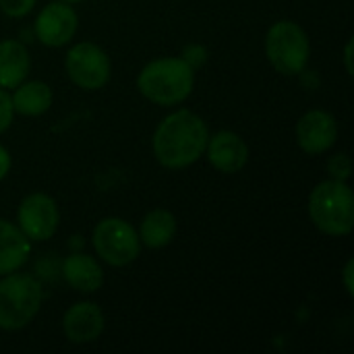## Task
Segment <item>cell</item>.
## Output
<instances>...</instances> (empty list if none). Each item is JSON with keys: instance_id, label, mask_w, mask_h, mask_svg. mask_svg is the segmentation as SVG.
Here are the masks:
<instances>
[{"instance_id": "cell-1", "label": "cell", "mask_w": 354, "mask_h": 354, "mask_svg": "<svg viewBox=\"0 0 354 354\" xmlns=\"http://www.w3.org/2000/svg\"><path fill=\"white\" fill-rule=\"evenodd\" d=\"M209 139L205 120L191 110H176L168 114L151 137L156 160L168 170H183L195 164L203 153Z\"/></svg>"}, {"instance_id": "cell-2", "label": "cell", "mask_w": 354, "mask_h": 354, "mask_svg": "<svg viewBox=\"0 0 354 354\" xmlns=\"http://www.w3.org/2000/svg\"><path fill=\"white\" fill-rule=\"evenodd\" d=\"M195 87V68L176 56H164L147 62L139 77V93L158 104V106H176L183 104Z\"/></svg>"}, {"instance_id": "cell-3", "label": "cell", "mask_w": 354, "mask_h": 354, "mask_svg": "<svg viewBox=\"0 0 354 354\" xmlns=\"http://www.w3.org/2000/svg\"><path fill=\"white\" fill-rule=\"evenodd\" d=\"M309 218L328 236H346L354 228V195L344 180H324L309 195Z\"/></svg>"}, {"instance_id": "cell-4", "label": "cell", "mask_w": 354, "mask_h": 354, "mask_svg": "<svg viewBox=\"0 0 354 354\" xmlns=\"http://www.w3.org/2000/svg\"><path fill=\"white\" fill-rule=\"evenodd\" d=\"M44 292L27 274H6L0 280V330L17 332L29 326L41 309Z\"/></svg>"}, {"instance_id": "cell-5", "label": "cell", "mask_w": 354, "mask_h": 354, "mask_svg": "<svg viewBox=\"0 0 354 354\" xmlns=\"http://www.w3.org/2000/svg\"><path fill=\"white\" fill-rule=\"evenodd\" d=\"M266 56L278 73L303 75L311 56L307 31L295 21H276L266 33Z\"/></svg>"}, {"instance_id": "cell-6", "label": "cell", "mask_w": 354, "mask_h": 354, "mask_svg": "<svg viewBox=\"0 0 354 354\" xmlns=\"http://www.w3.org/2000/svg\"><path fill=\"white\" fill-rule=\"evenodd\" d=\"M91 243L100 259L112 268H124L133 263L141 253L137 230L122 218L100 220L93 228Z\"/></svg>"}, {"instance_id": "cell-7", "label": "cell", "mask_w": 354, "mask_h": 354, "mask_svg": "<svg viewBox=\"0 0 354 354\" xmlns=\"http://www.w3.org/2000/svg\"><path fill=\"white\" fill-rule=\"evenodd\" d=\"M64 68L68 79L85 91L102 89L110 81L112 64L108 54L91 41L75 44L64 58Z\"/></svg>"}, {"instance_id": "cell-8", "label": "cell", "mask_w": 354, "mask_h": 354, "mask_svg": "<svg viewBox=\"0 0 354 354\" xmlns=\"http://www.w3.org/2000/svg\"><path fill=\"white\" fill-rule=\"evenodd\" d=\"M17 222V226L29 241L44 243L56 234L60 224V212L50 195L31 193L19 203Z\"/></svg>"}, {"instance_id": "cell-9", "label": "cell", "mask_w": 354, "mask_h": 354, "mask_svg": "<svg viewBox=\"0 0 354 354\" xmlns=\"http://www.w3.org/2000/svg\"><path fill=\"white\" fill-rule=\"evenodd\" d=\"M77 27H79V17L75 8L68 2H60V0L46 4L33 23L35 37L48 48L66 46L75 37Z\"/></svg>"}, {"instance_id": "cell-10", "label": "cell", "mask_w": 354, "mask_h": 354, "mask_svg": "<svg viewBox=\"0 0 354 354\" xmlns=\"http://www.w3.org/2000/svg\"><path fill=\"white\" fill-rule=\"evenodd\" d=\"M338 122L326 110H309L297 122V143L307 156H322L336 145Z\"/></svg>"}, {"instance_id": "cell-11", "label": "cell", "mask_w": 354, "mask_h": 354, "mask_svg": "<svg viewBox=\"0 0 354 354\" xmlns=\"http://www.w3.org/2000/svg\"><path fill=\"white\" fill-rule=\"evenodd\" d=\"M106 328V317L100 305L83 301L66 309L62 317V332L73 344H89L95 342Z\"/></svg>"}, {"instance_id": "cell-12", "label": "cell", "mask_w": 354, "mask_h": 354, "mask_svg": "<svg viewBox=\"0 0 354 354\" xmlns=\"http://www.w3.org/2000/svg\"><path fill=\"white\" fill-rule=\"evenodd\" d=\"M209 164L222 174H236L249 162V147L234 131H220L207 139L205 145Z\"/></svg>"}, {"instance_id": "cell-13", "label": "cell", "mask_w": 354, "mask_h": 354, "mask_svg": "<svg viewBox=\"0 0 354 354\" xmlns=\"http://www.w3.org/2000/svg\"><path fill=\"white\" fill-rule=\"evenodd\" d=\"M62 276L71 288L87 295L97 292L104 284L102 266L85 253H71L62 263Z\"/></svg>"}, {"instance_id": "cell-14", "label": "cell", "mask_w": 354, "mask_h": 354, "mask_svg": "<svg viewBox=\"0 0 354 354\" xmlns=\"http://www.w3.org/2000/svg\"><path fill=\"white\" fill-rule=\"evenodd\" d=\"M31 68V56L23 41L2 39L0 41V87L15 89L21 85Z\"/></svg>"}, {"instance_id": "cell-15", "label": "cell", "mask_w": 354, "mask_h": 354, "mask_svg": "<svg viewBox=\"0 0 354 354\" xmlns=\"http://www.w3.org/2000/svg\"><path fill=\"white\" fill-rule=\"evenodd\" d=\"M31 241L21 232L19 226L0 218V276L19 272L29 259Z\"/></svg>"}, {"instance_id": "cell-16", "label": "cell", "mask_w": 354, "mask_h": 354, "mask_svg": "<svg viewBox=\"0 0 354 354\" xmlns=\"http://www.w3.org/2000/svg\"><path fill=\"white\" fill-rule=\"evenodd\" d=\"M12 110L21 116H41L50 110L54 93L52 87L44 81H23L15 87L10 95Z\"/></svg>"}, {"instance_id": "cell-17", "label": "cell", "mask_w": 354, "mask_h": 354, "mask_svg": "<svg viewBox=\"0 0 354 354\" xmlns=\"http://www.w3.org/2000/svg\"><path fill=\"white\" fill-rule=\"evenodd\" d=\"M137 234L141 245L149 249H162L170 245L176 234V218L168 209H151L143 216Z\"/></svg>"}, {"instance_id": "cell-18", "label": "cell", "mask_w": 354, "mask_h": 354, "mask_svg": "<svg viewBox=\"0 0 354 354\" xmlns=\"http://www.w3.org/2000/svg\"><path fill=\"white\" fill-rule=\"evenodd\" d=\"M328 172H330V178H336V180H348L351 178V172H353V162H351V156L340 151L336 156L330 158L328 162Z\"/></svg>"}, {"instance_id": "cell-19", "label": "cell", "mask_w": 354, "mask_h": 354, "mask_svg": "<svg viewBox=\"0 0 354 354\" xmlns=\"http://www.w3.org/2000/svg\"><path fill=\"white\" fill-rule=\"evenodd\" d=\"M37 0H0V8L6 17L12 19H21L25 15H29L33 10Z\"/></svg>"}, {"instance_id": "cell-20", "label": "cell", "mask_w": 354, "mask_h": 354, "mask_svg": "<svg viewBox=\"0 0 354 354\" xmlns=\"http://www.w3.org/2000/svg\"><path fill=\"white\" fill-rule=\"evenodd\" d=\"M12 116H15L12 100H10V95H8V91L0 87V133H4V131L10 127Z\"/></svg>"}, {"instance_id": "cell-21", "label": "cell", "mask_w": 354, "mask_h": 354, "mask_svg": "<svg viewBox=\"0 0 354 354\" xmlns=\"http://www.w3.org/2000/svg\"><path fill=\"white\" fill-rule=\"evenodd\" d=\"M354 259H348L344 270H342V282H344V290L348 297H354Z\"/></svg>"}, {"instance_id": "cell-22", "label": "cell", "mask_w": 354, "mask_h": 354, "mask_svg": "<svg viewBox=\"0 0 354 354\" xmlns=\"http://www.w3.org/2000/svg\"><path fill=\"white\" fill-rule=\"evenodd\" d=\"M8 172H10V153H8V149L0 143V180L6 178Z\"/></svg>"}, {"instance_id": "cell-23", "label": "cell", "mask_w": 354, "mask_h": 354, "mask_svg": "<svg viewBox=\"0 0 354 354\" xmlns=\"http://www.w3.org/2000/svg\"><path fill=\"white\" fill-rule=\"evenodd\" d=\"M344 66H346V73L353 75V39H348V44H346V48H344Z\"/></svg>"}, {"instance_id": "cell-24", "label": "cell", "mask_w": 354, "mask_h": 354, "mask_svg": "<svg viewBox=\"0 0 354 354\" xmlns=\"http://www.w3.org/2000/svg\"><path fill=\"white\" fill-rule=\"evenodd\" d=\"M60 2H68V4H77V2H83V0H60Z\"/></svg>"}]
</instances>
